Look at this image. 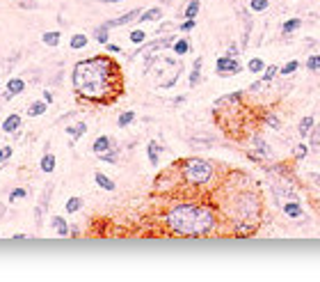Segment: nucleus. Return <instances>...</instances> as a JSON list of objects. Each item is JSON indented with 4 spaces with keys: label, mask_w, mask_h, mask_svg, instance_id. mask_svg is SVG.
<instances>
[{
    "label": "nucleus",
    "mask_w": 320,
    "mask_h": 282,
    "mask_svg": "<svg viewBox=\"0 0 320 282\" xmlns=\"http://www.w3.org/2000/svg\"><path fill=\"white\" fill-rule=\"evenodd\" d=\"M71 85L85 101L107 103L121 92V69L110 55L85 58L73 65Z\"/></svg>",
    "instance_id": "obj_1"
},
{
    "label": "nucleus",
    "mask_w": 320,
    "mask_h": 282,
    "mask_svg": "<svg viewBox=\"0 0 320 282\" xmlns=\"http://www.w3.org/2000/svg\"><path fill=\"white\" fill-rule=\"evenodd\" d=\"M162 225L169 234L185 236V239H199V236L213 234L217 227V213L206 202H176L165 211Z\"/></svg>",
    "instance_id": "obj_2"
},
{
    "label": "nucleus",
    "mask_w": 320,
    "mask_h": 282,
    "mask_svg": "<svg viewBox=\"0 0 320 282\" xmlns=\"http://www.w3.org/2000/svg\"><path fill=\"white\" fill-rule=\"evenodd\" d=\"M178 172H181V179H183L185 186H192V188H204L208 184H213L215 179V165L199 156L181 161L178 163Z\"/></svg>",
    "instance_id": "obj_3"
},
{
    "label": "nucleus",
    "mask_w": 320,
    "mask_h": 282,
    "mask_svg": "<svg viewBox=\"0 0 320 282\" xmlns=\"http://www.w3.org/2000/svg\"><path fill=\"white\" fill-rule=\"evenodd\" d=\"M229 211H231L236 225H254L256 227V220L261 216V198H259L254 191L243 188V191L231 200V209Z\"/></svg>",
    "instance_id": "obj_4"
},
{
    "label": "nucleus",
    "mask_w": 320,
    "mask_h": 282,
    "mask_svg": "<svg viewBox=\"0 0 320 282\" xmlns=\"http://www.w3.org/2000/svg\"><path fill=\"white\" fill-rule=\"evenodd\" d=\"M240 71H243V65L238 62V58H231V55H222L215 62V73L219 78H229V76H236Z\"/></svg>",
    "instance_id": "obj_5"
},
{
    "label": "nucleus",
    "mask_w": 320,
    "mask_h": 282,
    "mask_svg": "<svg viewBox=\"0 0 320 282\" xmlns=\"http://www.w3.org/2000/svg\"><path fill=\"white\" fill-rule=\"evenodd\" d=\"M174 42H176V37L169 35V37H160V39H156V42H151V44H142V46L131 55V60H135L137 55H156L158 51H162V48H172Z\"/></svg>",
    "instance_id": "obj_6"
},
{
    "label": "nucleus",
    "mask_w": 320,
    "mask_h": 282,
    "mask_svg": "<svg viewBox=\"0 0 320 282\" xmlns=\"http://www.w3.org/2000/svg\"><path fill=\"white\" fill-rule=\"evenodd\" d=\"M249 156L254 158V161H267V158L272 156V147H270L259 133H254V136L249 138Z\"/></svg>",
    "instance_id": "obj_7"
},
{
    "label": "nucleus",
    "mask_w": 320,
    "mask_h": 282,
    "mask_svg": "<svg viewBox=\"0 0 320 282\" xmlns=\"http://www.w3.org/2000/svg\"><path fill=\"white\" fill-rule=\"evenodd\" d=\"M140 14H142V9L137 7V9H131V12H126V14H121V16H117V18H110V21H106V28H121V25H126V23H133V21H137L140 18Z\"/></svg>",
    "instance_id": "obj_8"
},
{
    "label": "nucleus",
    "mask_w": 320,
    "mask_h": 282,
    "mask_svg": "<svg viewBox=\"0 0 320 282\" xmlns=\"http://www.w3.org/2000/svg\"><path fill=\"white\" fill-rule=\"evenodd\" d=\"M21 126H23V117L18 113H9L2 120V133H16V131H21Z\"/></svg>",
    "instance_id": "obj_9"
},
{
    "label": "nucleus",
    "mask_w": 320,
    "mask_h": 282,
    "mask_svg": "<svg viewBox=\"0 0 320 282\" xmlns=\"http://www.w3.org/2000/svg\"><path fill=\"white\" fill-rule=\"evenodd\" d=\"M51 191H53V186H51V184H48V186H44V198H39V202H37V207H35V220H37V225H42V218H44V213H46V209H48Z\"/></svg>",
    "instance_id": "obj_10"
},
{
    "label": "nucleus",
    "mask_w": 320,
    "mask_h": 282,
    "mask_svg": "<svg viewBox=\"0 0 320 282\" xmlns=\"http://www.w3.org/2000/svg\"><path fill=\"white\" fill-rule=\"evenodd\" d=\"M112 147H117V144H114V140L110 138V136H106V133H103V136H99V138L94 140L92 151H94L96 156H103V154H106V151H110Z\"/></svg>",
    "instance_id": "obj_11"
},
{
    "label": "nucleus",
    "mask_w": 320,
    "mask_h": 282,
    "mask_svg": "<svg viewBox=\"0 0 320 282\" xmlns=\"http://www.w3.org/2000/svg\"><path fill=\"white\" fill-rule=\"evenodd\" d=\"M51 227H53L59 236H69V234H71V225H69V222H66L62 216H53V218H51Z\"/></svg>",
    "instance_id": "obj_12"
},
{
    "label": "nucleus",
    "mask_w": 320,
    "mask_h": 282,
    "mask_svg": "<svg viewBox=\"0 0 320 282\" xmlns=\"http://www.w3.org/2000/svg\"><path fill=\"white\" fill-rule=\"evenodd\" d=\"M202 65H204V60H202V58H197L195 65H192V71H190V76H188V85H190V87H197V85L202 83Z\"/></svg>",
    "instance_id": "obj_13"
},
{
    "label": "nucleus",
    "mask_w": 320,
    "mask_h": 282,
    "mask_svg": "<svg viewBox=\"0 0 320 282\" xmlns=\"http://www.w3.org/2000/svg\"><path fill=\"white\" fill-rule=\"evenodd\" d=\"M160 16H162V9H160V7H149V9H144V12L140 14L137 23H154Z\"/></svg>",
    "instance_id": "obj_14"
},
{
    "label": "nucleus",
    "mask_w": 320,
    "mask_h": 282,
    "mask_svg": "<svg viewBox=\"0 0 320 282\" xmlns=\"http://www.w3.org/2000/svg\"><path fill=\"white\" fill-rule=\"evenodd\" d=\"M160 151H162V147H160L156 140H151V142L147 144V156H149V163H151L154 168H158V163H160Z\"/></svg>",
    "instance_id": "obj_15"
},
{
    "label": "nucleus",
    "mask_w": 320,
    "mask_h": 282,
    "mask_svg": "<svg viewBox=\"0 0 320 282\" xmlns=\"http://www.w3.org/2000/svg\"><path fill=\"white\" fill-rule=\"evenodd\" d=\"M281 211H284V216L288 218H302L304 216V211H302V204H297V202H284V207H281Z\"/></svg>",
    "instance_id": "obj_16"
},
{
    "label": "nucleus",
    "mask_w": 320,
    "mask_h": 282,
    "mask_svg": "<svg viewBox=\"0 0 320 282\" xmlns=\"http://www.w3.org/2000/svg\"><path fill=\"white\" fill-rule=\"evenodd\" d=\"M5 90H7V92H12L14 96L23 94V90H25V80H23V78H9V80H7V85H5Z\"/></svg>",
    "instance_id": "obj_17"
},
{
    "label": "nucleus",
    "mask_w": 320,
    "mask_h": 282,
    "mask_svg": "<svg viewBox=\"0 0 320 282\" xmlns=\"http://www.w3.org/2000/svg\"><path fill=\"white\" fill-rule=\"evenodd\" d=\"M240 99H243V90L231 92V94H224L222 99H217V101H215V108H219V106H231V103H238Z\"/></svg>",
    "instance_id": "obj_18"
},
{
    "label": "nucleus",
    "mask_w": 320,
    "mask_h": 282,
    "mask_svg": "<svg viewBox=\"0 0 320 282\" xmlns=\"http://www.w3.org/2000/svg\"><path fill=\"white\" fill-rule=\"evenodd\" d=\"M66 133L71 136V140H80L85 133H87V124H85V122H78V124L66 126Z\"/></svg>",
    "instance_id": "obj_19"
},
{
    "label": "nucleus",
    "mask_w": 320,
    "mask_h": 282,
    "mask_svg": "<svg viewBox=\"0 0 320 282\" xmlns=\"http://www.w3.org/2000/svg\"><path fill=\"white\" fill-rule=\"evenodd\" d=\"M94 181H96V186L99 188H103V191H114V181L107 177V174H103V172H96L94 174Z\"/></svg>",
    "instance_id": "obj_20"
},
{
    "label": "nucleus",
    "mask_w": 320,
    "mask_h": 282,
    "mask_svg": "<svg viewBox=\"0 0 320 282\" xmlns=\"http://www.w3.org/2000/svg\"><path fill=\"white\" fill-rule=\"evenodd\" d=\"M46 110H48V103L44 101V99H39V101L30 103L28 115H30V117H39V115H46Z\"/></svg>",
    "instance_id": "obj_21"
},
{
    "label": "nucleus",
    "mask_w": 320,
    "mask_h": 282,
    "mask_svg": "<svg viewBox=\"0 0 320 282\" xmlns=\"http://www.w3.org/2000/svg\"><path fill=\"white\" fill-rule=\"evenodd\" d=\"M314 126H316V120H314V115H307L302 122H300V126H297V131H300V136L302 138H307L309 133L314 131Z\"/></svg>",
    "instance_id": "obj_22"
},
{
    "label": "nucleus",
    "mask_w": 320,
    "mask_h": 282,
    "mask_svg": "<svg viewBox=\"0 0 320 282\" xmlns=\"http://www.w3.org/2000/svg\"><path fill=\"white\" fill-rule=\"evenodd\" d=\"M55 156L53 154H51V151H46V154H44L42 156V161H39V168H42V172H46V174H51L55 170Z\"/></svg>",
    "instance_id": "obj_23"
},
{
    "label": "nucleus",
    "mask_w": 320,
    "mask_h": 282,
    "mask_svg": "<svg viewBox=\"0 0 320 282\" xmlns=\"http://www.w3.org/2000/svg\"><path fill=\"white\" fill-rule=\"evenodd\" d=\"M300 28H302V18H288V21H284V23H281V32H284V35H293V32L295 30H300Z\"/></svg>",
    "instance_id": "obj_24"
},
{
    "label": "nucleus",
    "mask_w": 320,
    "mask_h": 282,
    "mask_svg": "<svg viewBox=\"0 0 320 282\" xmlns=\"http://www.w3.org/2000/svg\"><path fill=\"white\" fill-rule=\"evenodd\" d=\"M94 39L99 44H107V42H110V28H106V23L96 25V28H94Z\"/></svg>",
    "instance_id": "obj_25"
},
{
    "label": "nucleus",
    "mask_w": 320,
    "mask_h": 282,
    "mask_svg": "<svg viewBox=\"0 0 320 282\" xmlns=\"http://www.w3.org/2000/svg\"><path fill=\"white\" fill-rule=\"evenodd\" d=\"M135 117H137V115L133 113V110H126V113H121L117 117V126H119V129H126V126H131L133 122H135Z\"/></svg>",
    "instance_id": "obj_26"
},
{
    "label": "nucleus",
    "mask_w": 320,
    "mask_h": 282,
    "mask_svg": "<svg viewBox=\"0 0 320 282\" xmlns=\"http://www.w3.org/2000/svg\"><path fill=\"white\" fill-rule=\"evenodd\" d=\"M59 39H62L59 30H51V32H44V35H42V42L46 44V46H57Z\"/></svg>",
    "instance_id": "obj_27"
},
{
    "label": "nucleus",
    "mask_w": 320,
    "mask_h": 282,
    "mask_svg": "<svg viewBox=\"0 0 320 282\" xmlns=\"http://www.w3.org/2000/svg\"><path fill=\"white\" fill-rule=\"evenodd\" d=\"M199 9H202V2L199 0H190L188 5H185V18H197V14H199Z\"/></svg>",
    "instance_id": "obj_28"
},
{
    "label": "nucleus",
    "mask_w": 320,
    "mask_h": 282,
    "mask_svg": "<svg viewBox=\"0 0 320 282\" xmlns=\"http://www.w3.org/2000/svg\"><path fill=\"white\" fill-rule=\"evenodd\" d=\"M66 213H78V211L83 209V198H69L64 204Z\"/></svg>",
    "instance_id": "obj_29"
},
{
    "label": "nucleus",
    "mask_w": 320,
    "mask_h": 282,
    "mask_svg": "<svg viewBox=\"0 0 320 282\" xmlns=\"http://www.w3.org/2000/svg\"><path fill=\"white\" fill-rule=\"evenodd\" d=\"M69 46H71L73 51H80V48H85V46H87V35H83V32L73 35L71 42H69Z\"/></svg>",
    "instance_id": "obj_30"
},
{
    "label": "nucleus",
    "mask_w": 320,
    "mask_h": 282,
    "mask_svg": "<svg viewBox=\"0 0 320 282\" xmlns=\"http://www.w3.org/2000/svg\"><path fill=\"white\" fill-rule=\"evenodd\" d=\"M172 48H174V53H176L178 58H181V55H188L190 53V42L188 39H176Z\"/></svg>",
    "instance_id": "obj_31"
},
{
    "label": "nucleus",
    "mask_w": 320,
    "mask_h": 282,
    "mask_svg": "<svg viewBox=\"0 0 320 282\" xmlns=\"http://www.w3.org/2000/svg\"><path fill=\"white\" fill-rule=\"evenodd\" d=\"M266 60H261V58H254V60H249L247 62V69L252 73H263V69H266Z\"/></svg>",
    "instance_id": "obj_32"
},
{
    "label": "nucleus",
    "mask_w": 320,
    "mask_h": 282,
    "mask_svg": "<svg viewBox=\"0 0 320 282\" xmlns=\"http://www.w3.org/2000/svg\"><path fill=\"white\" fill-rule=\"evenodd\" d=\"M297 67H300V60H288L284 67H279V73L281 76H291V73L297 71Z\"/></svg>",
    "instance_id": "obj_33"
},
{
    "label": "nucleus",
    "mask_w": 320,
    "mask_h": 282,
    "mask_svg": "<svg viewBox=\"0 0 320 282\" xmlns=\"http://www.w3.org/2000/svg\"><path fill=\"white\" fill-rule=\"evenodd\" d=\"M279 73V67L277 65H267L266 69H263V83H270V80H274V76Z\"/></svg>",
    "instance_id": "obj_34"
},
{
    "label": "nucleus",
    "mask_w": 320,
    "mask_h": 282,
    "mask_svg": "<svg viewBox=\"0 0 320 282\" xmlns=\"http://www.w3.org/2000/svg\"><path fill=\"white\" fill-rule=\"evenodd\" d=\"M28 198V188H14L12 193H9V204L18 202V200H25Z\"/></svg>",
    "instance_id": "obj_35"
},
{
    "label": "nucleus",
    "mask_w": 320,
    "mask_h": 282,
    "mask_svg": "<svg viewBox=\"0 0 320 282\" xmlns=\"http://www.w3.org/2000/svg\"><path fill=\"white\" fill-rule=\"evenodd\" d=\"M131 42L135 44V46H142V44L147 42V32L140 30V28H137V30H133L131 32Z\"/></svg>",
    "instance_id": "obj_36"
},
{
    "label": "nucleus",
    "mask_w": 320,
    "mask_h": 282,
    "mask_svg": "<svg viewBox=\"0 0 320 282\" xmlns=\"http://www.w3.org/2000/svg\"><path fill=\"white\" fill-rule=\"evenodd\" d=\"M267 5H270L267 0H249V9L252 12H266Z\"/></svg>",
    "instance_id": "obj_37"
},
{
    "label": "nucleus",
    "mask_w": 320,
    "mask_h": 282,
    "mask_svg": "<svg viewBox=\"0 0 320 282\" xmlns=\"http://www.w3.org/2000/svg\"><path fill=\"white\" fill-rule=\"evenodd\" d=\"M263 124L270 126V129H279V126H281V122H279V117L274 113H267L266 117H263Z\"/></svg>",
    "instance_id": "obj_38"
},
{
    "label": "nucleus",
    "mask_w": 320,
    "mask_h": 282,
    "mask_svg": "<svg viewBox=\"0 0 320 282\" xmlns=\"http://www.w3.org/2000/svg\"><path fill=\"white\" fill-rule=\"evenodd\" d=\"M101 161H106V163H117L119 161V151H117V147H112L110 151H106L103 156H99Z\"/></svg>",
    "instance_id": "obj_39"
},
{
    "label": "nucleus",
    "mask_w": 320,
    "mask_h": 282,
    "mask_svg": "<svg viewBox=\"0 0 320 282\" xmlns=\"http://www.w3.org/2000/svg\"><path fill=\"white\" fill-rule=\"evenodd\" d=\"M307 69H309V71H320V53L309 58V60H307Z\"/></svg>",
    "instance_id": "obj_40"
},
{
    "label": "nucleus",
    "mask_w": 320,
    "mask_h": 282,
    "mask_svg": "<svg viewBox=\"0 0 320 282\" xmlns=\"http://www.w3.org/2000/svg\"><path fill=\"white\" fill-rule=\"evenodd\" d=\"M39 2L37 0H18V9H28V12H35Z\"/></svg>",
    "instance_id": "obj_41"
},
{
    "label": "nucleus",
    "mask_w": 320,
    "mask_h": 282,
    "mask_svg": "<svg viewBox=\"0 0 320 282\" xmlns=\"http://www.w3.org/2000/svg\"><path fill=\"white\" fill-rule=\"evenodd\" d=\"M12 154H14V149L9 147V144H5V147H0V165L9 161V158H12Z\"/></svg>",
    "instance_id": "obj_42"
},
{
    "label": "nucleus",
    "mask_w": 320,
    "mask_h": 282,
    "mask_svg": "<svg viewBox=\"0 0 320 282\" xmlns=\"http://www.w3.org/2000/svg\"><path fill=\"white\" fill-rule=\"evenodd\" d=\"M195 25H197L195 18H185L183 23L178 25V30H181V32H190V30H195Z\"/></svg>",
    "instance_id": "obj_43"
},
{
    "label": "nucleus",
    "mask_w": 320,
    "mask_h": 282,
    "mask_svg": "<svg viewBox=\"0 0 320 282\" xmlns=\"http://www.w3.org/2000/svg\"><path fill=\"white\" fill-rule=\"evenodd\" d=\"M293 151H295V158H297V161H302V158H307L309 147H307V144H297V147H295Z\"/></svg>",
    "instance_id": "obj_44"
},
{
    "label": "nucleus",
    "mask_w": 320,
    "mask_h": 282,
    "mask_svg": "<svg viewBox=\"0 0 320 282\" xmlns=\"http://www.w3.org/2000/svg\"><path fill=\"white\" fill-rule=\"evenodd\" d=\"M106 48H107V53H112V55H119V53H121V46H117V44H110V42H107Z\"/></svg>",
    "instance_id": "obj_45"
},
{
    "label": "nucleus",
    "mask_w": 320,
    "mask_h": 282,
    "mask_svg": "<svg viewBox=\"0 0 320 282\" xmlns=\"http://www.w3.org/2000/svg\"><path fill=\"white\" fill-rule=\"evenodd\" d=\"M12 99H14V94H12V92H2V94H0V103H7V101H12Z\"/></svg>",
    "instance_id": "obj_46"
},
{
    "label": "nucleus",
    "mask_w": 320,
    "mask_h": 282,
    "mask_svg": "<svg viewBox=\"0 0 320 282\" xmlns=\"http://www.w3.org/2000/svg\"><path fill=\"white\" fill-rule=\"evenodd\" d=\"M309 179H311V181L316 184V186L320 188V174H318V172H309Z\"/></svg>",
    "instance_id": "obj_47"
},
{
    "label": "nucleus",
    "mask_w": 320,
    "mask_h": 282,
    "mask_svg": "<svg viewBox=\"0 0 320 282\" xmlns=\"http://www.w3.org/2000/svg\"><path fill=\"white\" fill-rule=\"evenodd\" d=\"M226 55H231V58H236V55H238V46H236V44H231V46L226 48Z\"/></svg>",
    "instance_id": "obj_48"
},
{
    "label": "nucleus",
    "mask_w": 320,
    "mask_h": 282,
    "mask_svg": "<svg viewBox=\"0 0 320 282\" xmlns=\"http://www.w3.org/2000/svg\"><path fill=\"white\" fill-rule=\"evenodd\" d=\"M44 101H46L48 106H51V103H53V94H51V92H48V90L44 92Z\"/></svg>",
    "instance_id": "obj_49"
},
{
    "label": "nucleus",
    "mask_w": 320,
    "mask_h": 282,
    "mask_svg": "<svg viewBox=\"0 0 320 282\" xmlns=\"http://www.w3.org/2000/svg\"><path fill=\"white\" fill-rule=\"evenodd\" d=\"M5 213H7V207H5V204H2V202H0V218L5 216Z\"/></svg>",
    "instance_id": "obj_50"
},
{
    "label": "nucleus",
    "mask_w": 320,
    "mask_h": 282,
    "mask_svg": "<svg viewBox=\"0 0 320 282\" xmlns=\"http://www.w3.org/2000/svg\"><path fill=\"white\" fill-rule=\"evenodd\" d=\"M78 234H80V232H78V227H76V225H71V236H78Z\"/></svg>",
    "instance_id": "obj_51"
},
{
    "label": "nucleus",
    "mask_w": 320,
    "mask_h": 282,
    "mask_svg": "<svg viewBox=\"0 0 320 282\" xmlns=\"http://www.w3.org/2000/svg\"><path fill=\"white\" fill-rule=\"evenodd\" d=\"M101 2H106V5H110V2H121V0H101Z\"/></svg>",
    "instance_id": "obj_52"
},
{
    "label": "nucleus",
    "mask_w": 320,
    "mask_h": 282,
    "mask_svg": "<svg viewBox=\"0 0 320 282\" xmlns=\"http://www.w3.org/2000/svg\"><path fill=\"white\" fill-rule=\"evenodd\" d=\"M0 140H2V133H0Z\"/></svg>",
    "instance_id": "obj_53"
}]
</instances>
